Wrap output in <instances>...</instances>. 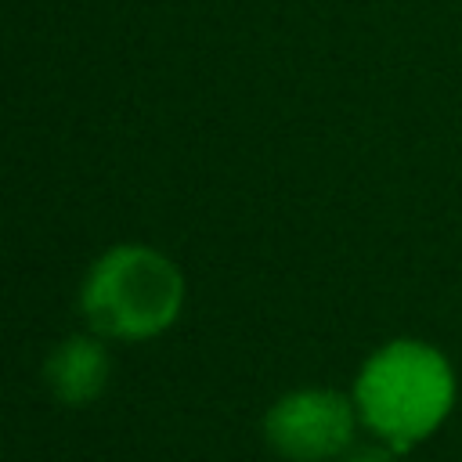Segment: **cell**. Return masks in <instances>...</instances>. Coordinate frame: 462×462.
I'll use <instances>...</instances> for the list:
<instances>
[{"instance_id": "7a4b0ae2", "label": "cell", "mask_w": 462, "mask_h": 462, "mask_svg": "<svg viewBox=\"0 0 462 462\" xmlns=\"http://www.w3.org/2000/svg\"><path fill=\"white\" fill-rule=\"evenodd\" d=\"M451 404V372L430 346L390 343L357 379V408L365 422L390 444L408 448L426 437Z\"/></svg>"}, {"instance_id": "277c9868", "label": "cell", "mask_w": 462, "mask_h": 462, "mask_svg": "<svg viewBox=\"0 0 462 462\" xmlns=\"http://www.w3.org/2000/svg\"><path fill=\"white\" fill-rule=\"evenodd\" d=\"M43 375H47L51 393L61 404L79 408V404H90L101 397V390L108 383V354L97 339L72 336L47 354Z\"/></svg>"}, {"instance_id": "6da1fadb", "label": "cell", "mask_w": 462, "mask_h": 462, "mask_svg": "<svg viewBox=\"0 0 462 462\" xmlns=\"http://www.w3.org/2000/svg\"><path fill=\"white\" fill-rule=\"evenodd\" d=\"M184 303V278L170 256L148 245L108 249L83 282L87 321L116 339H148L170 328Z\"/></svg>"}, {"instance_id": "3957f363", "label": "cell", "mask_w": 462, "mask_h": 462, "mask_svg": "<svg viewBox=\"0 0 462 462\" xmlns=\"http://www.w3.org/2000/svg\"><path fill=\"white\" fill-rule=\"evenodd\" d=\"M263 433L292 462H325L350 444L354 408L332 390H296L267 411Z\"/></svg>"}, {"instance_id": "5b68a950", "label": "cell", "mask_w": 462, "mask_h": 462, "mask_svg": "<svg viewBox=\"0 0 462 462\" xmlns=\"http://www.w3.org/2000/svg\"><path fill=\"white\" fill-rule=\"evenodd\" d=\"M346 462H390V455H386L383 448H365V451H357V455H350Z\"/></svg>"}]
</instances>
